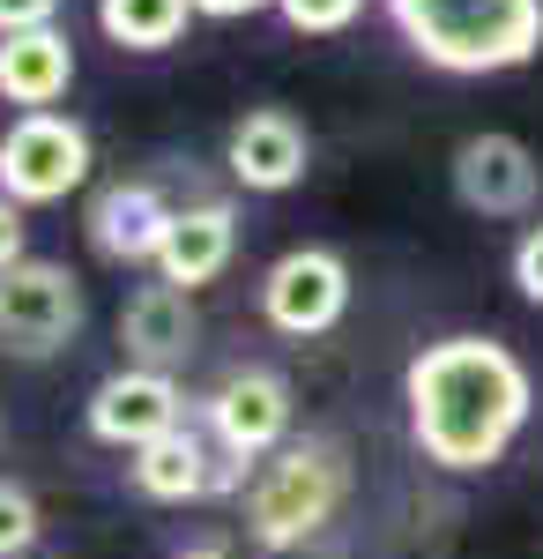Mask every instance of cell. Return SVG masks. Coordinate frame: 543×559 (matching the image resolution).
<instances>
[{
    "mask_svg": "<svg viewBox=\"0 0 543 559\" xmlns=\"http://www.w3.org/2000/svg\"><path fill=\"white\" fill-rule=\"evenodd\" d=\"M60 15V0H0V38H15V31H45Z\"/></svg>",
    "mask_w": 543,
    "mask_h": 559,
    "instance_id": "21",
    "label": "cell"
},
{
    "mask_svg": "<svg viewBox=\"0 0 543 559\" xmlns=\"http://www.w3.org/2000/svg\"><path fill=\"white\" fill-rule=\"evenodd\" d=\"M231 254H239V210L231 202H194V210H179L165 254H157V284L202 292L231 269Z\"/></svg>",
    "mask_w": 543,
    "mask_h": 559,
    "instance_id": "14",
    "label": "cell"
},
{
    "mask_svg": "<svg viewBox=\"0 0 543 559\" xmlns=\"http://www.w3.org/2000/svg\"><path fill=\"white\" fill-rule=\"evenodd\" d=\"M171 559H231L224 545H186V552H171Z\"/></svg>",
    "mask_w": 543,
    "mask_h": 559,
    "instance_id": "23",
    "label": "cell"
},
{
    "mask_svg": "<svg viewBox=\"0 0 543 559\" xmlns=\"http://www.w3.org/2000/svg\"><path fill=\"white\" fill-rule=\"evenodd\" d=\"M506 276H514V292L529 306H543V216L514 239V261H506Z\"/></svg>",
    "mask_w": 543,
    "mask_h": 559,
    "instance_id": "19",
    "label": "cell"
},
{
    "mask_svg": "<svg viewBox=\"0 0 543 559\" xmlns=\"http://www.w3.org/2000/svg\"><path fill=\"white\" fill-rule=\"evenodd\" d=\"M291 418H298V395L276 366H231L202 395V432L216 440V455L239 477L261 471L276 448H291Z\"/></svg>",
    "mask_w": 543,
    "mask_h": 559,
    "instance_id": "5",
    "label": "cell"
},
{
    "mask_svg": "<svg viewBox=\"0 0 543 559\" xmlns=\"http://www.w3.org/2000/svg\"><path fill=\"white\" fill-rule=\"evenodd\" d=\"M194 23V0H97V31L120 52H171Z\"/></svg>",
    "mask_w": 543,
    "mask_h": 559,
    "instance_id": "16",
    "label": "cell"
},
{
    "mask_svg": "<svg viewBox=\"0 0 543 559\" xmlns=\"http://www.w3.org/2000/svg\"><path fill=\"white\" fill-rule=\"evenodd\" d=\"M171 224H179V210H171L149 179H112V187L89 202V216H83L89 247H97L105 261H120V269H157Z\"/></svg>",
    "mask_w": 543,
    "mask_h": 559,
    "instance_id": "11",
    "label": "cell"
},
{
    "mask_svg": "<svg viewBox=\"0 0 543 559\" xmlns=\"http://www.w3.org/2000/svg\"><path fill=\"white\" fill-rule=\"evenodd\" d=\"M83 426H89V440L134 455V448H149V440H165V432L194 426V418H186V388H179V373L120 366V373H105V381L89 388Z\"/></svg>",
    "mask_w": 543,
    "mask_h": 559,
    "instance_id": "8",
    "label": "cell"
},
{
    "mask_svg": "<svg viewBox=\"0 0 543 559\" xmlns=\"http://www.w3.org/2000/svg\"><path fill=\"white\" fill-rule=\"evenodd\" d=\"M97 150H89V128L68 120V112H15L0 128V194L23 202V210H45V202H68L89 179Z\"/></svg>",
    "mask_w": 543,
    "mask_h": 559,
    "instance_id": "6",
    "label": "cell"
},
{
    "mask_svg": "<svg viewBox=\"0 0 543 559\" xmlns=\"http://www.w3.org/2000/svg\"><path fill=\"white\" fill-rule=\"evenodd\" d=\"M126 477H134L142 500H165V508H186V500H209L224 485H239V471L216 455V440L202 426H179L165 440H149V448H134Z\"/></svg>",
    "mask_w": 543,
    "mask_h": 559,
    "instance_id": "13",
    "label": "cell"
},
{
    "mask_svg": "<svg viewBox=\"0 0 543 559\" xmlns=\"http://www.w3.org/2000/svg\"><path fill=\"white\" fill-rule=\"evenodd\" d=\"M342 492H350V463H342V448H335L328 432H305L291 448H276L246 485V537L261 552H298V545H313L321 530L335 522L342 508Z\"/></svg>",
    "mask_w": 543,
    "mask_h": 559,
    "instance_id": "3",
    "label": "cell"
},
{
    "mask_svg": "<svg viewBox=\"0 0 543 559\" xmlns=\"http://www.w3.org/2000/svg\"><path fill=\"white\" fill-rule=\"evenodd\" d=\"M224 165L246 194H291L298 179L313 173V134L291 105H253L224 134Z\"/></svg>",
    "mask_w": 543,
    "mask_h": 559,
    "instance_id": "10",
    "label": "cell"
},
{
    "mask_svg": "<svg viewBox=\"0 0 543 559\" xmlns=\"http://www.w3.org/2000/svg\"><path fill=\"white\" fill-rule=\"evenodd\" d=\"M395 38L439 75H514L543 52V0H379Z\"/></svg>",
    "mask_w": 543,
    "mask_h": 559,
    "instance_id": "2",
    "label": "cell"
},
{
    "mask_svg": "<svg viewBox=\"0 0 543 559\" xmlns=\"http://www.w3.org/2000/svg\"><path fill=\"white\" fill-rule=\"evenodd\" d=\"M402 411H410V448L432 471L476 477L506 463V448L521 440L536 411V381L499 336H439L410 358Z\"/></svg>",
    "mask_w": 543,
    "mask_h": 559,
    "instance_id": "1",
    "label": "cell"
},
{
    "mask_svg": "<svg viewBox=\"0 0 543 559\" xmlns=\"http://www.w3.org/2000/svg\"><path fill=\"white\" fill-rule=\"evenodd\" d=\"M120 350L126 366H149V373H179L194 350H202V313L194 292L179 284H134L120 306Z\"/></svg>",
    "mask_w": 543,
    "mask_h": 559,
    "instance_id": "12",
    "label": "cell"
},
{
    "mask_svg": "<svg viewBox=\"0 0 543 559\" xmlns=\"http://www.w3.org/2000/svg\"><path fill=\"white\" fill-rule=\"evenodd\" d=\"M15 261H31V224H23V202L0 194V276H8Z\"/></svg>",
    "mask_w": 543,
    "mask_h": 559,
    "instance_id": "20",
    "label": "cell"
},
{
    "mask_svg": "<svg viewBox=\"0 0 543 559\" xmlns=\"http://www.w3.org/2000/svg\"><path fill=\"white\" fill-rule=\"evenodd\" d=\"M38 537H45L38 492H31L23 477H0V559H23Z\"/></svg>",
    "mask_w": 543,
    "mask_h": 559,
    "instance_id": "17",
    "label": "cell"
},
{
    "mask_svg": "<svg viewBox=\"0 0 543 559\" xmlns=\"http://www.w3.org/2000/svg\"><path fill=\"white\" fill-rule=\"evenodd\" d=\"M342 313H350V261L335 254V247H291V254L268 261V276H261V321L276 336L313 344V336H328Z\"/></svg>",
    "mask_w": 543,
    "mask_h": 559,
    "instance_id": "7",
    "label": "cell"
},
{
    "mask_svg": "<svg viewBox=\"0 0 543 559\" xmlns=\"http://www.w3.org/2000/svg\"><path fill=\"white\" fill-rule=\"evenodd\" d=\"M261 8H276V0H194V15H209V23H246Z\"/></svg>",
    "mask_w": 543,
    "mask_h": 559,
    "instance_id": "22",
    "label": "cell"
},
{
    "mask_svg": "<svg viewBox=\"0 0 543 559\" xmlns=\"http://www.w3.org/2000/svg\"><path fill=\"white\" fill-rule=\"evenodd\" d=\"M447 179H455V202L469 216H529V210H536V194H543L536 150H529L521 134H506V128L461 134Z\"/></svg>",
    "mask_w": 543,
    "mask_h": 559,
    "instance_id": "9",
    "label": "cell"
},
{
    "mask_svg": "<svg viewBox=\"0 0 543 559\" xmlns=\"http://www.w3.org/2000/svg\"><path fill=\"white\" fill-rule=\"evenodd\" d=\"M68 83H75V45H68L60 23L0 38V97L15 112H52L68 97Z\"/></svg>",
    "mask_w": 543,
    "mask_h": 559,
    "instance_id": "15",
    "label": "cell"
},
{
    "mask_svg": "<svg viewBox=\"0 0 543 559\" xmlns=\"http://www.w3.org/2000/svg\"><path fill=\"white\" fill-rule=\"evenodd\" d=\"M89 299H83V276L68 261H15L0 276V358H60V350L83 336Z\"/></svg>",
    "mask_w": 543,
    "mask_h": 559,
    "instance_id": "4",
    "label": "cell"
},
{
    "mask_svg": "<svg viewBox=\"0 0 543 559\" xmlns=\"http://www.w3.org/2000/svg\"><path fill=\"white\" fill-rule=\"evenodd\" d=\"M276 15L291 23L298 38H342L365 15V0H276Z\"/></svg>",
    "mask_w": 543,
    "mask_h": 559,
    "instance_id": "18",
    "label": "cell"
}]
</instances>
